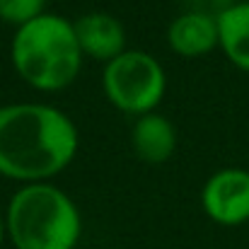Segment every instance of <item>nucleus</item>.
<instances>
[{"instance_id": "nucleus-9", "label": "nucleus", "mask_w": 249, "mask_h": 249, "mask_svg": "<svg viewBox=\"0 0 249 249\" xmlns=\"http://www.w3.org/2000/svg\"><path fill=\"white\" fill-rule=\"evenodd\" d=\"M218 49L235 68L249 73V2H232L218 17Z\"/></svg>"}, {"instance_id": "nucleus-8", "label": "nucleus", "mask_w": 249, "mask_h": 249, "mask_svg": "<svg viewBox=\"0 0 249 249\" xmlns=\"http://www.w3.org/2000/svg\"><path fill=\"white\" fill-rule=\"evenodd\" d=\"M131 145L145 165H165L177 150V128L167 116L150 111L136 119L131 128Z\"/></svg>"}, {"instance_id": "nucleus-12", "label": "nucleus", "mask_w": 249, "mask_h": 249, "mask_svg": "<svg viewBox=\"0 0 249 249\" xmlns=\"http://www.w3.org/2000/svg\"><path fill=\"white\" fill-rule=\"evenodd\" d=\"M7 237V230H5V215L0 213V247H2V240Z\"/></svg>"}, {"instance_id": "nucleus-2", "label": "nucleus", "mask_w": 249, "mask_h": 249, "mask_svg": "<svg viewBox=\"0 0 249 249\" xmlns=\"http://www.w3.org/2000/svg\"><path fill=\"white\" fill-rule=\"evenodd\" d=\"M83 58L73 19L44 12L15 29L10 46L12 68L39 92H61L71 87L83 71Z\"/></svg>"}, {"instance_id": "nucleus-11", "label": "nucleus", "mask_w": 249, "mask_h": 249, "mask_svg": "<svg viewBox=\"0 0 249 249\" xmlns=\"http://www.w3.org/2000/svg\"><path fill=\"white\" fill-rule=\"evenodd\" d=\"M235 0H186V10L189 12H203L211 17H220Z\"/></svg>"}, {"instance_id": "nucleus-3", "label": "nucleus", "mask_w": 249, "mask_h": 249, "mask_svg": "<svg viewBox=\"0 0 249 249\" xmlns=\"http://www.w3.org/2000/svg\"><path fill=\"white\" fill-rule=\"evenodd\" d=\"M5 230L15 249H75L83 218L75 201L51 181L22 184L5 211Z\"/></svg>"}, {"instance_id": "nucleus-6", "label": "nucleus", "mask_w": 249, "mask_h": 249, "mask_svg": "<svg viewBox=\"0 0 249 249\" xmlns=\"http://www.w3.org/2000/svg\"><path fill=\"white\" fill-rule=\"evenodd\" d=\"M73 29L83 56H89L104 66L126 51V29L121 19L109 12H85L73 19Z\"/></svg>"}, {"instance_id": "nucleus-5", "label": "nucleus", "mask_w": 249, "mask_h": 249, "mask_svg": "<svg viewBox=\"0 0 249 249\" xmlns=\"http://www.w3.org/2000/svg\"><path fill=\"white\" fill-rule=\"evenodd\" d=\"M201 206L203 213L223 228L249 223V172L225 167L211 174L201 189Z\"/></svg>"}, {"instance_id": "nucleus-13", "label": "nucleus", "mask_w": 249, "mask_h": 249, "mask_svg": "<svg viewBox=\"0 0 249 249\" xmlns=\"http://www.w3.org/2000/svg\"><path fill=\"white\" fill-rule=\"evenodd\" d=\"M235 2H249V0H235Z\"/></svg>"}, {"instance_id": "nucleus-1", "label": "nucleus", "mask_w": 249, "mask_h": 249, "mask_svg": "<svg viewBox=\"0 0 249 249\" xmlns=\"http://www.w3.org/2000/svg\"><path fill=\"white\" fill-rule=\"evenodd\" d=\"M80 133L68 114L51 104L0 107V174L22 184L49 181L78 155Z\"/></svg>"}, {"instance_id": "nucleus-4", "label": "nucleus", "mask_w": 249, "mask_h": 249, "mask_svg": "<svg viewBox=\"0 0 249 249\" xmlns=\"http://www.w3.org/2000/svg\"><path fill=\"white\" fill-rule=\"evenodd\" d=\"M102 87L111 107L138 119L160 107L167 92V75L148 51L126 49L104 66Z\"/></svg>"}, {"instance_id": "nucleus-10", "label": "nucleus", "mask_w": 249, "mask_h": 249, "mask_svg": "<svg viewBox=\"0 0 249 249\" xmlns=\"http://www.w3.org/2000/svg\"><path fill=\"white\" fill-rule=\"evenodd\" d=\"M46 12V0H0V19L15 29L41 17Z\"/></svg>"}, {"instance_id": "nucleus-7", "label": "nucleus", "mask_w": 249, "mask_h": 249, "mask_svg": "<svg viewBox=\"0 0 249 249\" xmlns=\"http://www.w3.org/2000/svg\"><path fill=\"white\" fill-rule=\"evenodd\" d=\"M167 44L177 56L198 58L218 49V19L203 12L184 10L167 27Z\"/></svg>"}]
</instances>
